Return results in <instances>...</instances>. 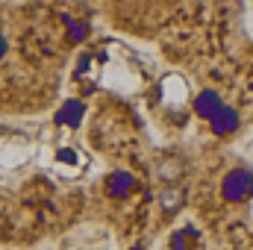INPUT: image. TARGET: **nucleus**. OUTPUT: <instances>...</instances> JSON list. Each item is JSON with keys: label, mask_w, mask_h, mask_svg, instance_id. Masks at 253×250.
I'll return each instance as SVG.
<instances>
[{"label": "nucleus", "mask_w": 253, "mask_h": 250, "mask_svg": "<svg viewBox=\"0 0 253 250\" xmlns=\"http://www.w3.org/2000/svg\"><path fill=\"white\" fill-rule=\"evenodd\" d=\"M62 21L68 24V30H71V42H83L85 36H88V30H85V24H74L68 15H62Z\"/></svg>", "instance_id": "obj_6"}, {"label": "nucleus", "mask_w": 253, "mask_h": 250, "mask_svg": "<svg viewBox=\"0 0 253 250\" xmlns=\"http://www.w3.org/2000/svg\"><path fill=\"white\" fill-rule=\"evenodd\" d=\"M132 186H135V180H132V174H126V171H115V174L109 177V183H106L109 197H126V194L132 191Z\"/></svg>", "instance_id": "obj_5"}, {"label": "nucleus", "mask_w": 253, "mask_h": 250, "mask_svg": "<svg viewBox=\"0 0 253 250\" xmlns=\"http://www.w3.org/2000/svg\"><path fill=\"white\" fill-rule=\"evenodd\" d=\"M6 56V36H3V30H0V59Z\"/></svg>", "instance_id": "obj_9"}, {"label": "nucleus", "mask_w": 253, "mask_h": 250, "mask_svg": "<svg viewBox=\"0 0 253 250\" xmlns=\"http://www.w3.org/2000/svg\"><path fill=\"white\" fill-rule=\"evenodd\" d=\"M171 248L174 250H189V245H186V233H174V236H171Z\"/></svg>", "instance_id": "obj_7"}, {"label": "nucleus", "mask_w": 253, "mask_h": 250, "mask_svg": "<svg viewBox=\"0 0 253 250\" xmlns=\"http://www.w3.org/2000/svg\"><path fill=\"white\" fill-rule=\"evenodd\" d=\"M221 106H224V100H221V94L212 91V88H206V91H200V94L194 97V112H197L203 121H212V118L221 112Z\"/></svg>", "instance_id": "obj_2"}, {"label": "nucleus", "mask_w": 253, "mask_h": 250, "mask_svg": "<svg viewBox=\"0 0 253 250\" xmlns=\"http://www.w3.org/2000/svg\"><path fill=\"white\" fill-rule=\"evenodd\" d=\"M221 194H224V200H230V203H242L245 197H251L253 194V174L251 171H245V168L230 171V174L224 177Z\"/></svg>", "instance_id": "obj_1"}, {"label": "nucleus", "mask_w": 253, "mask_h": 250, "mask_svg": "<svg viewBox=\"0 0 253 250\" xmlns=\"http://www.w3.org/2000/svg\"><path fill=\"white\" fill-rule=\"evenodd\" d=\"M83 115H85V103L68 100V103H62V109L56 115V124H65V126H71V129H77L80 121H83Z\"/></svg>", "instance_id": "obj_4"}, {"label": "nucleus", "mask_w": 253, "mask_h": 250, "mask_svg": "<svg viewBox=\"0 0 253 250\" xmlns=\"http://www.w3.org/2000/svg\"><path fill=\"white\" fill-rule=\"evenodd\" d=\"M209 126H212L215 135H233V132L242 126V121H239V112H236L233 106H221V112L209 121Z\"/></svg>", "instance_id": "obj_3"}, {"label": "nucleus", "mask_w": 253, "mask_h": 250, "mask_svg": "<svg viewBox=\"0 0 253 250\" xmlns=\"http://www.w3.org/2000/svg\"><path fill=\"white\" fill-rule=\"evenodd\" d=\"M59 162H68V165H74V162H77V156H74V150H71V147L59 150Z\"/></svg>", "instance_id": "obj_8"}]
</instances>
